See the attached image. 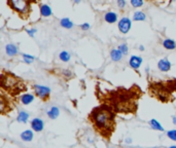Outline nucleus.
Here are the masks:
<instances>
[{
	"mask_svg": "<svg viewBox=\"0 0 176 148\" xmlns=\"http://www.w3.org/2000/svg\"><path fill=\"white\" fill-rule=\"evenodd\" d=\"M96 96L101 104L110 107L115 114H136L138 102L143 96V92L137 84H133L129 88L119 86L105 91L97 88Z\"/></svg>",
	"mask_w": 176,
	"mask_h": 148,
	"instance_id": "1",
	"label": "nucleus"
},
{
	"mask_svg": "<svg viewBox=\"0 0 176 148\" xmlns=\"http://www.w3.org/2000/svg\"><path fill=\"white\" fill-rule=\"evenodd\" d=\"M88 120L95 132L107 141L110 140L111 136L115 132V113L105 104L93 108L88 115Z\"/></svg>",
	"mask_w": 176,
	"mask_h": 148,
	"instance_id": "2",
	"label": "nucleus"
},
{
	"mask_svg": "<svg viewBox=\"0 0 176 148\" xmlns=\"http://www.w3.org/2000/svg\"><path fill=\"white\" fill-rule=\"evenodd\" d=\"M147 92L151 98L156 99L162 103H169V102L174 101V92H176V78L149 81L147 85Z\"/></svg>",
	"mask_w": 176,
	"mask_h": 148,
	"instance_id": "3",
	"label": "nucleus"
},
{
	"mask_svg": "<svg viewBox=\"0 0 176 148\" xmlns=\"http://www.w3.org/2000/svg\"><path fill=\"white\" fill-rule=\"evenodd\" d=\"M0 84L2 91H5L10 96H19L21 92L27 91L26 83L22 78L15 76L14 73L3 70L0 77Z\"/></svg>",
	"mask_w": 176,
	"mask_h": 148,
	"instance_id": "4",
	"label": "nucleus"
},
{
	"mask_svg": "<svg viewBox=\"0 0 176 148\" xmlns=\"http://www.w3.org/2000/svg\"><path fill=\"white\" fill-rule=\"evenodd\" d=\"M7 5L12 10L15 11L22 18H28L31 12V1H23V0H8Z\"/></svg>",
	"mask_w": 176,
	"mask_h": 148,
	"instance_id": "5",
	"label": "nucleus"
},
{
	"mask_svg": "<svg viewBox=\"0 0 176 148\" xmlns=\"http://www.w3.org/2000/svg\"><path fill=\"white\" fill-rule=\"evenodd\" d=\"M33 91L36 97L41 99L43 102H46L49 100L51 97V88L45 85H39V84H34L33 85Z\"/></svg>",
	"mask_w": 176,
	"mask_h": 148,
	"instance_id": "6",
	"label": "nucleus"
},
{
	"mask_svg": "<svg viewBox=\"0 0 176 148\" xmlns=\"http://www.w3.org/2000/svg\"><path fill=\"white\" fill-rule=\"evenodd\" d=\"M131 20L129 18H123L119 22V30L120 31V33L127 34L131 29Z\"/></svg>",
	"mask_w": 176,
	"mask_h": 148,
	"instance_id": "7",
	"label": "nucleus"
},
{
	"mask_svg": "<svg viewBox=\"0 0 176 148\" xmlns=\"http://www.w3.org/2000/svg\"><path fill=\"white\" fill-rule=\"evenodd\" d=\"M157 68H159V70L162 71V72H168V71L171 69V63H170V61L167 58L162 59V60H160L159 63H157Z\"/></svg>",
	"mask_w": 176,
	"mask_h": 148,
	"instance_id": "8",
	"label": "nucleus"
},
{
	"mask_svg": "<svg viewBox=\"0 0 176 148\" xmlns=\"http://www.w3.org/2000/svg\"><path fill=\"white\" fill-rule=\"evenodd\" d=\"M31 128L35 132H41L44 128V121L40 118H34L31 120Z\"/></svg>",
	"mask_w": 176,
	"mask_h": 148,
	"instance_id": "9",
	"label": "nucleus"
},
{
	"mask_svg": "<svg viewBox=\"0 0 176 148\" xmlns=\"http://www.w3.org/2000/svg\"><path fill=\"white\" fill-rule=\"evenodd\" d=\"M142 64V58L138 57V56H132L129 60V65L133 69H138Z\"/></svg>",
	"mask_w": 176,
	"mask_h": 148,
	"instance_id": "10",
	"label": "nucleus"
},
{
	"mask_svg": "<svg viewBox=\"0 0 176 148\" xmlns=\"http://www.w3.org/2000/svg\"><path fill=\"white\" fill-rule=\"evenodd\" d=\"M5 51L6 54L8 56H10V57H14L18 54V46L14 44V43H9V44H6L5 46Z\"/></svg>",
	"mask_w": 176,
	"mask_h": 148,
	"instance_id": "11",
	"label": "nucleus"
},
{
	"mask_svg": "<svg viewBox=\"0 0 176 148\" xmlns=\"http://www.w3.org/2000/svg\"><path fill=\"white\" fill-rule=\"evenodd\" d=\"M40 14H41L42 17H44V18L51 17L52 14L51 6L48 5V4H42V5H40Z\"/></svg>",
	"mask_w": 176,
	"mask_h": 148,
	"instance_id": "12",
	"label": "nucleus"
},
{
	"mask_svg": "<svg viewBox=\"0 0 176 148\" xmlns=\"http://www.w3.org/2000/svg\"><path fill=\"white\" fill-rule=\"evenodd\" d=\"M110 58H111V60L114 61V62H119V61L122 60L123 54H122V51H120L119 48H117V49L113 48L112 51H110Z\"/></svg>",
	"mask_w": 176,
	"mask_h": 148,
	"instance_id": "13",
	"label": "nucleus"
},
{
	"mask_svg": "<svg viewBox=\"0 0 176 148\" xmlns=\"http://www.w3.org/2000/svg\"><path fill=\"white\" fill-rule=\"evenodd\" d=\"M104 20L107 22V23H115V22L117 21V14H115V12L113 11H109V12H106L104 15Z\"/></svg>",
	"mask_w": 176,
	"mask_h": 148,
	"instance_id": "14",
	"label": "nucleus"
},
{
	"mask_svg": "<svg viewBox=\"0 0 176 148\" xmlns=\"http://www.w3.org/2000/svg\"><path fill=\"white\" fill-rule=\"evenodd\" d=\"M29 113L25 110H21L20 112L18 114V117H17V120L19 122H22V123H26L29 119Z\"/></svg>",
	"mask_w": 176,
	"mask_h": 148,
	"instance_id": "15",
	"label": "nucleus"
},
{
	"mask_svg": "<svg viewBox=\"0 0 176 148\" xmlns=\"http://www.w3.org/2000/svg\"><path fill=\"white\" fill-rule=\"evenodd\" d=\"M60 115V109L56 106H52L51 109L48 111V116L51 119H56L58 118V116Z\"/></svg>",
	"mask_w": 176,
	"mask_h": 148,
	"instance_id": "16",
	"label": "nucleus"
},
{
	"mask_svg": "<svg viewBox=\"0 0 176 148\" xmlns=\"http://www.w3.org/2000/svg\"><path fill=\"white\" fill-rule=\"evenodd\" d=\"M163 46L166 49H169V51H171V49H175L176 48V42L173 39H170V38L164 39Z\"/></svg>",
	"mask_w": 176,
	"mask_h": 148,
	"instance_id": "17",
	"label": "nucleus"
},
{
	"mask_svg": "<svg viewBox=\"0 0 176 148\" xmlns=\"http://www.w3.org/2000/svg\"><path fill=\"white\" fill-rule=\"evenodd\" d=\"M33 137H34L33 132H31L30 130H27V131H24V132L21 134L22 140L25 141V142H30V141L33 139Z\"/></svg>",
	"mask_w": 176,
	"mask_h": 148,
	"instance_id": "18",
	"label": "nucleus"
},
{
	"mask_svg": "<svg viewBox=\"0 0 176 148\" xmlns=\"http://www.w3.org/2000/svg\"><path fill=\"white\" fill-rule=\"evenodd\" d=\"M34 99H35V97H34L33 95L31 94H25L21 97V102L23 103L24 105H28L30 103H32V102L34 101Z\"/></svg>",
	"mask_w": 176,
	"mask_h": 148,
	"instance_id": "19",
	"label": "nucleus"
},
{
	"mask_svg": "<svg viewBox=\"0 0 176 148\" xmlns=\"http://www.w3.org/2000/svg\"><path fill=\"white\" fill-rule=\"evenodd\" d=\"M148 123H149L151 129L157 130V131H164V128L162 126V125H161V123L157 121V119H150Z\"/></svg>",
	"mask_w": 176,
	"mask_h": 148,
	"instance_id": "20",
	"label": "nucleus"
},
{
	"mask_svg": "<svg viewBox=\"0 0 176 148\" xmlns=\"http://www.w3.org/2000/svg\"><path fill=\"white\" fill-rule=\"evenodd\" d=\"M60 25L63 28H66V29H71L73 27V23L71 22L69 18H64L60 21Z\"/></svg>",
	"mask_w": 176,
	"mask_h": 148,
	"instance_id": "21",
	"label": "nucleus"
},
{
	"mask_svg": "<svg viewBox=\"0 0 176 148\" xmlns=\"http://www.w3.org/2000/svg\"><path fill=\"white\" fill-rule=\"evenodd\" d=\"M59 58H60V60L62 62H69L70 59H71V56L68 51H63L60 52V55H59Z\"/></svg>",
	"mask_w": 176,
	"mask_h": 148,
	"instance_id": "22",
	"label": "nucleus"
},
{
	"mask_svg": "<svg viewBox=\"0 0 176 148\" xmlns=\"http://www.w3.org/2000/svg\"><path fill=\"white\" fill-rule=\"evenodd\" d=\"M145 18H146V15L143 11H136L134 14V17H133L134 21H144Z\"/></svg>",
	"mask_w": 176,
	"mask_h": 148,
	"instance_id": "23",
	"label": "nucleus"
},
{
	"mask_svg": "<svg viewBox=\"0 0 176 148\" xmlns=\"http://www.w3.org/2000/svg\"><path fill=\"white\" fill-rule=\"evenodd\" d=\"M23 60L25 63L31 64V63H33L34 60H35V57H33V56H31V55H28V54H23Z\"/></svg>",
	"mask_w": 176,
	"mask_h": 148,
	"instance_id": "24",
	"label": "nucleus"
},
{
	"mask_svg": "<svg viewBox=\"0 0 176 148\" xmlns=\"http://www.w3.org/2000/svg\"><path fill=\"white\" fill-rule=\"evenodd\" d=\"M119 49L120 51H122V54L124 56H127L128 55V52H129V49H128V45L126 44V43H123V44H120L119 46Z\"/></svg>",
	"mask_w": 176,
	"mask_h": 148,
	"instance_id": "25",
	"label": "nucleus"
},
{
	"mask_svg": "<svg viewBox=\"0 0 176 148\" xmlns=\"http://www.w3.org/2000/svg\"><path fill=\"white\" fill-rule=\"evenodd\" d=\"M167 136L173 141H176V130H170L167 132Z\"/></svg>",
	"mask_w": 176,
	"mask_h": 148,
	"instance_id": "26",
	"label": "nucleus"
},
{
	"mask_svg": "<svg viewBox=\"0 0 176 148\" xmlns=\"http://www.w3.org/2000/svg\"><path fill=\"white\" fill-rule=\"evenodd\" d=\"M131 4L134 6V7H140V6L143 5V1H140V0H131Z\"/></svg>",
	"mask_w": 176,
	"mask_h": 148,
	"instance_id": "27",
	"label": "nucleus"
},
{
	"mask_svg": "<svg viewBox=\"0 0 176 148\" xmlns=\"http://www.w3.org/2000/svg\"><path fill=\"white\" fill-rule=\"evenodd\" d=\"M26 32L28 33V35L30 37H34L35 33L37 32V29H35V28H34V29H28V30H26Z\"/></svg>",
	"mask_w": 176,
	"mask_h": 148,
	"instance_id": "28",
	"label": "nucleus"
},
{
	"mask_svg": "<svg viewBox=\"0 0 176 148\" xmlns=\"http://www.w3.org/2000/svg\"><path fill=\"white\" fill-rule=\"evenodd\" d=\"M126 1L125 0H119V1H117V5H119V8H124L126 6Z\"/></svg>",
	"mask_w": 176,
	"mask_h": 148,
	"instance_id": "29",
	"label": "nucleus"
},
{
	"mask_svg": "<svg viewBox=\"0 0 176 148\" xmlns=\"http://www.w3.org/2000/svg\"><path fill=\"white\" fill-rule=\"evenodd\" d=\"M80 28H82V30H85V31L89 30V29H90V24H88V23H85V24L80 25Z\"/></svg>",
	"mask_w": 176,
	"mask_h": 148,
	"instance_id": "30",
	"label": "nucleus"
},
{
	"mask_svg": "<svg viewBox=\"0 0 176 148\" xmlns=\"http://www.w3.org/2000/svg\"><path fill=\"white\" fill-rule=\"evenodd\" d=\"M172 121H173V123H174V125H176V116H173L172 117Z\"/></svg>",
	"mask_w": 176,
	"mask_h": 148,
	"instance_id": "31",
	"label": "nucleus"
},
{
	"mask_svg": "<svg viewBox=\"0 0 176 148\" xmlns=\"http://www.w3.org/2000/svg\"><path fill=\"white\" fill-rule=\"evenodd\" d=\"M139 49H140V51H144V46L143 45H140V46H139Z\"/></svg>",
	"mask_w": 176,
	"mask_h": 148,
	"instance_id": "32",
	"label": "nucleus"
},
{
	"mask_svg": "<svg viewBox=\"0 0 176 148\" xmlns=\"http://www.w3.org/2000/svg\"><path fill=\"white\" fill-rule=\"evenodd\" d=\"M131 142H132L131 139H127V140H126V143H131Z\"/></svg>",
	"mask_w": 176,
	"mask_h": 148,
	"instance_id": "33",
	"label": "nucleus"
},
{
	"mask_svg": "<svg viewBox=\"0 0 176 148\" xmlns=\"http://www.w3.org/2000/svg\"><path fill=\"white\" fill-rule=\"evenodd\" d=\"M169 148H176V146H170Z\"/></svg>",
	"mask_w": 176,
	"mask_h": 148,
	"instance_id": "34",
	"label": "nucleus"
}]
</instances>
